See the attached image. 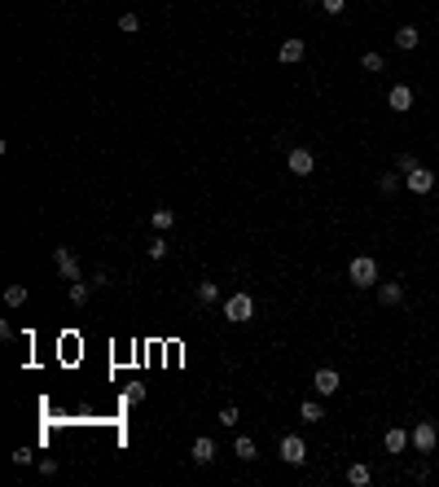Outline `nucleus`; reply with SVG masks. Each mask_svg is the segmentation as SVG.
I'll return each mask as SVG.
<instances>
[{
	"label": "nucleus",
	"mask_w": 439,
	"mask_h": 487,
	"mask_svg": "<svg viewBox=\"0 0 439 487\" xmlns=\"http://www.w3.org/2000/svg\"><path fill=\"white\" fill-rule=\"evenodd\" d=\"M347 281H351L356 290L378 286V259H374V255H356L351 264H347Z\"/></svg>",
	"instance_id": "f257e3e1"
},
{
	"label": "nucleus",
	"mask_w": 439,
	"mask_h": 487,
	"mask_svg": "<svg viewBox=\"0 0 439 487\" xmlns=\"http://www.w3.org/2000/svg\"><path fill=\"white\" fill-rule=\"evenodd\" d=\"M224 320H233V325H246V320H255V299L246 290H237L224 299Z\"/></svg>",
	"instance_id": "f03ea898"
},
{
	"label": "nucleus",
	"mask_w": 439,
	"mask_h": 487,
	"mask_svg": "<svg viewBox=\"0 0 439 487\" xmlns=\"http://www.w3.org/2000/svg\"><path fill=\"white\" fill-rule=\"evenodd\" d=\"M409 444H413V453L431 457V453H435V444H439V431H435V422H418V426L409 431Z\"/></svg>",
	"instance_id": "7ed1b4c3"
},
{
	"label": "nucleus",
	"mask_w": 439,
	"mask_h": 487,
	"mask_svg": "<svg viewBox=\"0 0 439 487\" xmlns=\"http://www.w3.org/2000/svg\"><path fill=\"white\" fill-rule=\"evenodd\" d=\"M53 268L62 272L66 281H84V268H79V259H75L70 246H57V251H53Z\"/></svg>",
	"instance_id": "20e7f679"
},
{
	"label": "nucleus",
	"mask_w": 439,
	"mask_h": 487,
	"mask_svg": "<svg viewBox=\"0 0 439 487\" xmlns=\"http://www.w3.org/2000/svg\"><path fill=\"white\" fill-rule=\"evenodd\" d=\"M277 457L286 461V466H303L307 461V444H303V435H286L277 444Z\"/></svg>",
	"instance_id": "39448f33"
},
{
	"label": "nucleus",
	"mask_w": 439,
	"mask_h": 487,
	"mask_svg": "<svg viewBox=\"0 0 439 487\" xmlns=\"http://www.w3.org/2000/svg\"><path fill=\"white\" fill-rule=\"evenodd\" d=\"M286 167H290V176H312L316 172V154L307 149V145H294L286 154Z\"/></svg>",
	"instance_id": "423d86ee"
},
{
	"label": "nucleus",
	"mask_w": 439,
	"mask_h": 487,
	"mask_svg": "<svg viewBox=\"0 0 439 487\" xmlns=\"http://www.w3.org/2000/svg\"><path fill=\"white\" fill-rule=\"evenodd\" d=\"M405 185H409L413 194L422 198V194H431V189H435V172H431V167H422V163H418V167H413V172L405 176Z\"/></svg>",
	"instance_id": "0eeeda50"
},
{
	"label": "nucleus",
	"mask_w": 439,
	"mask_h": 487,
	"mask_svg": "<svg viewBox=\"0 0 439 487\" xmlns=\"http://www.w3.org/2000/svg\"><path fill=\"white\" fill-rule=\"evenodd\" d=\"M277 57H281V62H286V66H294V62H303V57H307V44L299 40V35H290V40H281Z\"/></svg>",
	"instance_id": "6e6552de"
},
{
	"label": "nucleus",
	"mask_w": 439,
	"mask_h": 487,
	"mask_svg": "<svg viewBox=\"0 0 439 487\" xmlns=\"http://www.w3.org/2000/svg\"><path fill=\"white\" fill-rule=\"evenodd\" d=\"M312 386H316V395H338L343 377H338V369H316V377H312Z\"/></svg>",
	"instance_id": "1a4fd4ad"
},
{
	"label": "nucleus",
	"mask_w": 439,
	"mask_h": 487,
	"mask_svg": "<svg viewBox=\"0 0 439 487\" xmlns=\"http://www.w3.org/2000/svg\"><path fill=\"white\" fill-rule=\"evenodd\" d=\"M387 105H391L396 114H409V110H413V88H409V84H396V88L387 92Z\"/></svg>",
	"instance_id": "9d476101"
},
{
	"label": "nucleus",
	"mask_w": 439,
	"mask_h": 487,
	"mask_svg": "<svg viewBox=\"0 0 439 487\" xmlns=\"http://www.w3.org/2000/svg\"><path fill=\"white\" fill-rule=\"evenodd\" d=\"M189 457H194L198 466H211V461H216V439H211V435H198L194 448H189Z\"/></svg>",
	"instance_id": "9b49d317"
},
{
	"label": "nucleus",
	"mask_w": 439,
	"mask_h": 487,
	"mask_svg": "<svg viewBox=\"0 0 439 487\" xmlns=\"http://www.w3.org/2000/svg\"><path fill=\"white\" fill-rule=\"evenodd\" d=\"M378 303H382V307H400V303H405V286H400V281H382V286H378Z\"/></svg>",
	"instance_id": "f8f14e48"
},
{
	"label": "nucleus",
	"mask_w": 439,
	"mask_h": 487,
	"mask_svg": "<svg viewBox=\"0 0 439 487\" xmlns=\"http://www.w3.org/2000/svg\"><path fill=\"white\" fill-rule=\"evenodd\" d=\"M382 448H387L391 457H400V453H405V448H409V431H400V426H391V431L382 435Z\"/></svg>",
	"instance_id": "ddd939ff"
},
{
	"label": "nucleus",
	"mask_w": 439,
	"mask_h": 487,
	"mask_svg": "<svg viewBox=\"0 0 439 487\" xmlns=\"http://www.w3.org/2000/svg\"><path fill=\"white\" fill-rule=\"evenodd\" d=\"M233 457H237V461H255V457H259L255 439H251V435H237V439H233Z\"/></svg>",
	"instance_id": "4468645a"
},
{
	"label": "nucleus",
	"mask_w": 439,
	"mask_h": 487,
	"mask_svg": "<svg viewBox=\"0 0 439 487\" xmlns=\"http://www.w3.org/2000/svg\"><path fill=\"white\" fill-rule=\"evenodd\" d=\"M422 44V35H418V27H400L396 31V49H405V53H413Z\"/></svg>",
	"instance_id": "2eb2a0df"
},
{
	"label": "nucleus",
	"mask_w": 439,
	"mask_h": 487,
	"mask_svg": "<svg viewBox=\"0 0 439 487\" xmlns=\"http://www.w3.org/2000/svg\"><path fill=\"white\" fill-rule=\"evenodd\" d=\"M299 417L303 422H325V404L321 400H303L299 404Z\"/></svg>",
	"instance_id": "dca6fc26"
},
{
	"label": "nucleus",
	"mask_w": 439,
	"mask_h": 487,
	"mask_svg": "<svg viewBox=\"0 0 439 487\" xmlns=\"http://www.w3.org/2000/svg\"><path fill=\"white\" fill-rule=\"evenodd\" d=\"M347 483H351V487H369V483H374L369 466H360V461H356V466H347Z\"/></svg>",
	"instance_id": "f3484780"
},
{
	"label": "nucleus",
	"mask_w": 439,
	"mask_h": 487,
	"mask_svg": "<svg viewBox=\"0 0 439 487\" xmlns=\"http://www.w3.org/2000/svg\"><path fill=\"white\" fill-rule=\"evenodd\" d=\"M88 299H92V281H70V303L84 307Z\"/></svg>",
	"instance_id": "a211bd4d"
},
{
	"label": "nucleus",
	"mask_w": 439,
	"mask_h": 487,
	"mask_svg": "<svg viewBox=\"0 0 439 487\" xmlns=\"http://www.w3.org/2000/svg\"><path fill=\"white\" fill-rule=\"evenodd\" d=\"M150 224H154V229H159V233H167V229H172V224H176V211H167V207H159V211H150Z\"/></svg>",
	"instance_id": "6ab92c4d"
},
{
	"label": "nucleus",
	"mask_w": 439,
	"mask_h": 487,
	"mask_svg": "<svg viewBox=\"0 0 439 487\" xmlns=\"http://www.w3.org/2000/svg\"><path fill=\"white\" fill-rule=\"evenodd\" d=\"M194 294H198V303H216L220 299V286H216V281H198Z\"/></svg>",
	"instance_id": "aec40b11"
},
{
	"label": "nucleus",
	"mask_w": 439,
	"mask_h": 487,
	"mask_svg": "<svg viewBox=\"0 0 439 487\" xmlns=\"http://www.w3.org/2000/svg\"><path fill=\"white\" fill-rule=\"evenodd\" d=\"M360 66H365V70H374V75H382V70H387L382 53H365V57H360Z\"/></svg>",
	"instance_id": "412c9836"
},
{
	"label": "nucleus",
	"mask_w": 439,
	"mask_h": 487,
	"mask_svg": "<svg viewBox=\"0 0 439 487\" xmlns=\"http://www.w3.org/2000/svg\"><path fill=\"white\" fill-rule=\"evenodd\" d=\"M5 303L9 307H22V303H27V286H9L5 290Z\"/></svg>",
	"instance_id": "4be33fe9"
},
{
	"label": "nucleus",
	"mask_w": 439,
	"mask_h": 487,
	"mask_svg": "<svg viewBox=\"0 0 439 487\" xmlns=\"http://www.w3.org/2000/svg\"><path fill=\"white\" fill-rule=\"evenodd\" d=\"M150 259H154V264H159V259H167V237H154V242H150V251H145Z\"/></svg>",
	"instance_id": "5701e85b"
},
{
	"label": "nucleus",
	"mask_w": 439,
	"mask_h": 487,
	"mask_svg": "<svg viewBox=\"0 0 439 487\" xmlns=\"http://www.w3.org/2000/svg\"><path fill=\"white\" fill-rule=\"evenodd\" d=\"M119 31L136 35V31H141V18H136V14H123V18H119Z\"/></svg>",
	"instance_id": "b1692460"
},
{
	"label": "nucleus",
	"mask_w": 439,
	"mask_h": 487,
	"mask_svg": "<svg viewBox=\"0 0 439 487\" xmlns=\"http://www.w3.org/2000/svg\"><path fill=\"white\" fill-rule=\"evenodd\" d=\"M400 189V176H378V194H396Z\"/></svg>",
	"instance_id": "393cba45"
},
{
	"label": "nucleus",
	"mask_w": 439,
	"mask_h": 487,
	"mask_svg": "<svg viewBox=\"0 0 439 487\" xmlns=\"http://www.w3.org/2000/svg\"><path fill=\"white\" fill-rule=\"evenodd\" d=\"M321 9H325V14H329V18H338V14H343V9H347V0H321Z\"/></svg>",
	"instance_id": "a878e982"
},
{
	"label": "nucleus",
	"mask_w": 439,
	"mask_h": 487,
	"mask_svg": "<svg viewBox=\"0 0 439 487\" xmlns=\"http://www.w3.org/2000/svg\"><path fill=\"white\" fill-rule=\"evenodd\" d=\"M396 167H400V176H409L413 167H418V158H413V154H400V158H396Z\"/></svg>",
	"instance_id": "bb28decb"
},
{
	"label": "nucleus",
	"mask_w": 439,
	"mask_h": 487,
	"mask_svg": "<svg viewBox=\"0 0 439 487\" xmlns=\"http://www.w3.org/2000/svg\"><path fill=\"white\" fill-rule=\"evenodd\" d=\"M220 426H237V408H233V404H224V408H220Z\"/></svg>",
	"instance_id": "cd10ccee"
},
{
	"label": "nucleus",
	"mask_w": 439,
	"mask_h": 487,
	"mask_svg": "<svg viewBox=\"0 0 439 487\" xmlns=\"http://www.w3.org/2000/svg\"><path fill=\"white\" fill-rule=\"evenodd\" d=\"M141 400H145V386L132 382V386H127V404H141Z\"/></svg>",
	"instance_id": "c85d7f7f"
},
{
	"label": "nucleus",
	"mask_w": 439,
	"mask_h": 487,
	"mask_svg": "<svg viewBox=\"0 0 439 487\" xmlns=\"http://www.w3.org/2000/svg\"><path fill=\"white\" fill-rule=\"evenodd\" d=\"M31 461H35V457L27 453V448H18V453H14V466H31Z\"/></svg>",
	"instance_id": "c756f323"
}]
</instances>
